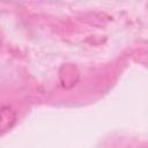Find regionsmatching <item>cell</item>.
<instances>
[{
	"label": "cell",
	"instance_id": "obj_1",
	"mask_svg": "<svg viewBox=\"0 0 148 148\" xmlns=\"http://www.w3.org/2000/svg\"><path fill=\"white\" fill-rule=\"evenodd\" d=\"M16 123V112L10 105H2L1 108V133L5 134L10 131Z\"/></svg>",
	"mask_w": 148,
	"mask_h": 148
}]
</instances>
